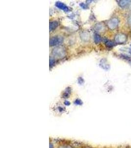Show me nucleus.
<instances>
[{
    "instance_id": "obj_13",
    "label": "nucleus",
    "mask_w": 131,
    "mask_h": 148,
    "mask_svg": "<svg viewBox=\"0 0 131 148\" xmlns=\"http://www.w3.org/2000/svg\"><path fill=\"white\" fill-rule=\"evenodd\" d=\"M103 28V26L101 25L100 24H98V26H96V30L97 31H100L101 30H102Z\"/></svg>"
},
{
    "instance_id": "obj_6",
    "label": "nucleus",
    "mask_w": 131,
    "mask_h": 148,
    "mask_svg": "<svg viewBox=\"0 0 131 148\" xmlns=\"http://www.w3.org/2000/svg\"><path fill=\"white\" fill-rule=\"evenodd\" d=\"M56 6L66 12H67L69 10L68 7L67 6H66L64 4L62 3V2H57L56 3Z\"/></svg>"
},
{
    "instance_id": "obj_16",
    "label": "nucleus",
    "mask_w": 131,
    "mask_h": 148,
    "mask_svg": "<svg viewBox=\"0 0 131 148\" xmlns=\"http://www.w3.org/2000/svg\"><path fill=\"white\" fill-rule=\"evenodd\" d=\"M128 23L131 26V14L129 16V17H128Z\"/></svg>"
},
{
    "instance_id": "obj_19",
    "label": "nucleus",
    "mask_w": 131,
    "mask_h": 148,
    "mask_svg": "<svg viewBox=\"0 0 131 148\" xmlns=\"http://www.w3.org/2000/svg\"><path fill=\"white\" fill-rule=\"evenodd\" d=\"M50 148H54V145L52 143L50 144Z\"/></svg>"
},
{
    "instance_id": "obj_7",
    "label": "nucleus",
    "mask_w": 131,
    "mask_h": 148,
    "mask_svg": "<svg viewBox=\"0 0 131 148\" xmlns=\"http://www.w3.org/2000/svg\"><path fill=\"white\" fill-rule=\"evenodd\" d=\"M100 66L105 70H108L110 69V65L107 63V61L105 60V59H102L101 61L100 64Z\"/></svg>"
},
{
    "instance_id": "obj_18",
    "label": "nucleus",
    "mask_w": 131,
    "mask_h": 148,
    "mask_svg": "<svg viewBox=\"0 0 131 148\" xmlns=\"http://www.w3.org/2000/svg\"><path fill=\"white\" fill-rule=\"evenodd\" d=\"M64 104L66 105L67 106H69L70 105V102L68 101H66L64 102Z\"/></svg>"
},
{
    "instance_id": "obj_22",
    "label": "nucleus",
    "mask_w": 131,
    "mask_h": 148,
    "mask_svg": "<svg viewBox=\"0 0 131 148\" xmlns=\"http://www.w3.org/2000/svg\"><path fill=\"white\" fill-rule=\"evenodd\" d=\"M129 53H130L131 55V50H129Z\"/></svg>"
},
{
    "instance_id": "obj_20",
    "label": "nucleus",
    "mask_w": 131,
    "mask_h": 148,
    "mask_svg": "<svg viewBox=\"0 0 131 148\" xmlns=\"http://www.w3.org/2000/svg\"><path fill=\"white\" fill-rule=\"evenodd\" d=\"M58 110H59L60 112H62V111L63 110V108H61V107H59V108H58Z\"/></svg>"
},
{
    "instance_id": "obj_14",
    "label": "nucleus",
    "mask_w": 131,
    "mask_h": 148,
    "mask_svg": "<svg viewBox=\"0 0 131 148\" xmlns=\"http://www.w3.org/2000/svg\"><path fill=\"white\" fill-rule=\"evenodd\" d=\"M122 57L123 58L125 59L126 60H127L128 62H129L131 64V59L129 57H128V56H124L123 55L122 56Z\"/></svg>"
},
{
    "instance_id": "obj_11",
    "label": "nucleus",
    "mask_w": 131,
    "mask_h": 148,
    "mask_svg": "<svg viewBox=\"0 0 131 148\" xmlns=\"http://www.w3.org/2000/svg\"><path fill=\"white\" fill-rule=\"evenodd\" d=\"M106 45L107 47H114L115 46L114 43L112 42L111 41H108L106 42Z\"/></svg>"
},
{
    "instance_id": "obj_2",
    "label": "nucleus",
    "mask_w": 131,
    "mask_h": 148,
    "mask_svg": "<svg viewBox=\"0 0 131 148\" xmlns=\"http://www.w3.org/2000/svg\"><path fill=\"white\" fill-rule=\"evenodd\" d=\"M63 41V39L60 36H56L52 37L50 41V46H55L61 44Z\"/></svg>"
},
{
    "instance_id": "obj_9",
    "label": "nucleus",
    "mask_w": 131,
    "mask_h": 148,
    "mask_svg": "<svg viewBox=\"0 0 131 148\" xmlns=\"http://www.w3.org/2000/svg\"><path fill=\"white\" fill-rule=\"evenodd\" d=\"M94 41L96 43H100L102 41V38L100 36L97 34H96L94 36Z\"/></svg>"
},
{
    "instance_id": "obj_4",
    "label": "nucleus",
    "mask_w": 131,
    "mask_h": 148,
    "mask_svg": "<svg viewBox=\"0 0 131 148\" xmlns=\"http://www.w3.org/2000/svg\"><path fill=\"white\" fill-rule=\"evenodd\" d=\"M119 24V20L117 18H112L108 22V26L111 30H114L118 27Z\"/></svg>"
},
{
    "instance_id": "obj_8",
    "label": "nucleus",
    "mask_w": 131,
    "mask_h": 148,
    "mask_svg": "<svg viewBox=\"0 0 131 148\" xmlns=\"http://www.w3.org/2000/svg\"><path fill=\"white\" fill-rule=\"evenodd\" d=\"M58 23L57 21H53L51 22L49 26L50 31L54 30L55 29L57 28V27H58Z\"/></svg>"
},
{
    "instance_id": "obj_21",
    "label": "nucleus",
    "mask_w": 131,
    "mask_h": 148,
    "mask_svg": "<svg viewBox=\"0 0 131 148\" xmlns=\"http://www.w3.org/2000/svg\"><path fill=\"white\" fill-rule=\"evenodd\" d=\"M62 148H72V147H70V146H64V147H62Z\"/></svg>"
},
{
    "instance_id": "obj_10",
    "label": "nucleus",
    "mask_w": 131,
    "mask_h": 148,
    "mask_svg": "<svg viewBox=\"0 0 131 148\" xmlns=\"http://www.w3.org/2000/svg\"><path fill=\"white\" fill-rule=\"evenodd\" d=\"M69 88H66V92H65L63 95V97L64 98H68L69 97V96L70 94V90L68 89Z\"/></svg>"
},
{
    "instance_id": "obj_17",
    "label": "nucleus",
    "mask_w": 131,
    "mask_h": 148,
    "mask_svg": "<svg viewBox=\"0 0 131 148\" xmlns=\"http://www.w3.org/2000/svg\"><path fill=\"white\" fill-rule=\"evenodd\" d=\"M54 59H51L50 60V65L51 66H52L53 64H54Z\"/></svg>"
},
{
    "instance_id": "obj_15",
    "label": "nucleus",
    "mask_w": 131,
    "mask_h": 148,
    "mask_svg": "<svg viewBox=\"0 0 131 148\" xmlns=\"http://www.w3.org/2000/svg\"><path fill=\"white\" fill-rule=\"evenodd\" d=\"M84 80L82 78H78V83H79V84H82V83H83V82H84Z\"/></svg>"
},
{
    "instance_id": "obj_3",
    "label": "nucleus",
    "mask_w": 131,
    "mask_h": 148,
    "mask_svg": "<svg viewBox=\"0 0 131 148\" xmlns=\"http://www.w3.org/2000/svg\"><path fill=\"white\" fill-rule=\"evenodd\" d=\"M127 37L126 35L124 34H117L114 37V40L116 43L118 44H122L125 43L127 41Z\"/></svg>"
},
{
    "instance_id": "obj_12",
    "label": "nucleus",
    "mask_w": 131,
    "mask_h": 148,
    "mask_svg": "<svg viewBox=\"0 0 131 148\" xmlns=\"http://www.w3.org/2000/svg\"><path fill=\"white\" fill-rule=\"evenodd\" d=\"M74 104L77 105H83V102L81 101V100L79 99H77L74 102Z\"/></svg>"
},
{
    "instance_id": "obj_1",
    "label": "nucleus",
    "mask_w": 131,
    "mask_h": 148,
    "mask_svg": "<svg viewBox=\"0 0 131 148\" xmlns=\"http://www.w3.org/2000/svg\"><path fill=\"white\" fill-rule=\"evenodd\" d=\"M53 55L54 57L58 58H62L64 57L66 55V50L64 48L62 47H58L54 49L52 51Z\"/></svg>"
},
{
    "instance_id": "obj_5",
    "label": "nucleus",
    "mask_w": 131,
    "mask_h": 148,
    "mask_svg": "<svg viewBox=\"0 0 131 148\" xmlns=\"http://www.w3.org/2000/svg\"><path fill=\"white\" fill-rule=\"evenodd\" d=\"M131 3V1L121 0L118 1V4L121 8H126L129 7Z\"/></svg>"
}]
</instances>
